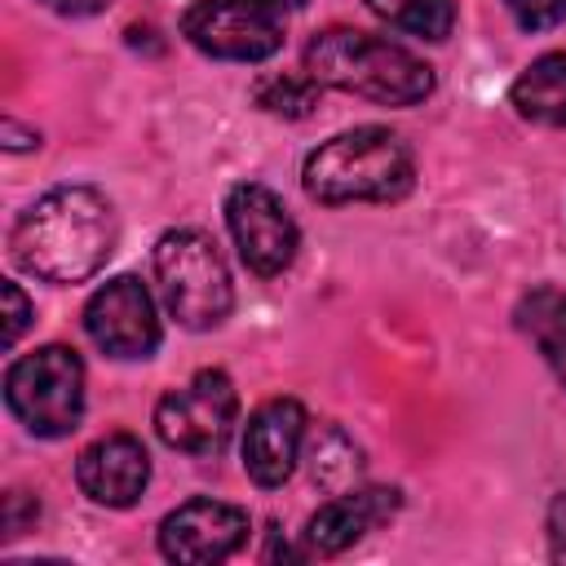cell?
I'll return each mask as SVG.
<instances>
[{
  "instance_id": "obj_1",
  "label": "cell",
  "mask_w": 566,
  "mask_h": 566,
  "mask_svg": "<svg viewBox=\"0 0 566 566\" xmlns=\"http://www.w3.org/2000/svg\"><path fill=\"white\" fill-rule=\"evenodd\" d=\"M9 243L27 274L44 283H80L111 256L115 217L93 186H57L18 217Z\"/></svg>"
},
{
  "instance_id": "obj_2",
  "label": "cell",
  "mask_w": 566,
  "mask_h": 566,
  "mask_svg": "<svg viewBox=\"0 0 566 566\" xmlns=\"http://www.w3.org/2000/svg\"><path fill=\"white\" fill-rule=\"evenodd\" d=\"M305 75L327 88L371 97L380 106H416L433 93V71L411 49L354 27L318 31L305 44Z\"/></svg>"
},
{
  "instance_id": "obj_3",
  "label": "cell",
  "mask_w": 566,
  "mask_h": 566,
  "mask_svg": "<svg viewBox=\"0 0 566 566\" xmlns=\"http://www.w3.org/2000/svg\"><path fill=\"white\" fill-rule=\"evenodd\" d=\"M301 181L318 203H394L411 190L416 164L398 133L367 124L323 142L305 159Z\"/></svg>"
},
{
  "instance_id": "obj_4",
  "label": "cell",
  "mask_w": 566,
  "mask_h": 566,
  "mask_svg": "<svg viewBox=\"0 0 566 566\" xmlns=\"http://www.w3.org/2000/svg\"><path fill=\"white\" fill-rule=\"evenodd\" d=\"M155 274H159V292L164 305L172 310V318L190 332L217 327L230 314V270L217 252V243L199 230H168L155 243Z\"/></svg>"
},
{
  "instance_id": "obj_5",
  "label": "cell",
  "mask_w": 566,
  "mask_h": 566,
  "mask_svg": "<svg viewBox=\"0 0 566 566\" xmlns=\"http://www.w3.org/2000/svg\"><path fill=\"white\" fill-rule=\"evenodd\" d=\"M9 411L40 438H62L84 416V363L66 345H44L22 354L4 371Z\"/></svg>"
},
{
  "instance_id": "obj_6",
  "label": "cell",
  "mask_w": 566,
  "mask_h": 566,
  "mask_svg": "<svg viewBox=\"0 0 566 566\" xmlns=\"http://www.w3.org/2000/svg\"><path fill=\"white\" fill-rule=\"evenodd\" d=\"M234 416H239L234 380L226 371L208 367L190 385H181V389H172V394L159 398V407H155V433L172 451L212 455V451L226 447V438L234 429Z\"/></svg>"
},
{
  "instance_id": "obj_7",
  "label": "cell",
  "mask_w": 566,
  "mask_h": 566,
  "mask_svg": "<svg viewBox=\"0 0 566 566\" xmlns=\"http://www.w3.org/2000/svg\"><path fill=\"white\" fill-rule=\"evenodd\" d=\"M181 35L199 53L226 62H261L283 44L274 13L256 0H195L181 13Z\"/></svg>"
},
{
  "instance_id": "obj_8",
  "label": "cell",
  "mask_w": 566,
  "mask_h": 566,
  "mask_svg": "<svg viewBox=\"0 0 566 566\" xmlns=\"http://www.w3.org/2000/svg\"><path fill=\"white\" fill-rule=\"evenodd\" d=\"M226 221H230V234H234V248L243 256V265L261 279L270 274H283L296 256V221L287 217L283 199L256 181H243L226 195Z\"/></svg>"
},
{
  "instance_id": "obj_9",
  "label": "cell",
  "mask_w": 566,
  "mask_h": 566,
  "mask_svg": "<svg viewBox=\"0 0 566 566\" xmlns=\"http://www.w3.org/2000/svg\"><path fill=\"white\" fill-rule=\"evenodd\" d=\"M84 332L111 358H146L159 345V318L142 279L119 274L102 283L84 305Z\"/></svg>"
},
{
  "instance_id": "obj_10",
  "label": "cell",
  "mask_w": 566,
  "mask_h": 566,
  "mask_svg": "<svg viewBox=\"0 0 566 566\" xmlns=\"http://www.w3.org/2000/svg\"><path fill=\"white\" fill-rule=\"evenodd\" d=\"M248 539V513L221 500H186L159 522V553L181 566L226 562Z\"/></svg>"
},
{
  "instance_id": "obj_11",
  "label": "cell",
  "mask_w": 566,
  "mask_h": 566,
  "mask_svg": "<svg viewBox=\"0 0 566 566\" xmlns=\"http://www.w3.org/2000/svg\"><path fill=\"white\" fill-rule=\"evenodd\" d=\"M305 438V407L296 398H270L261 402L243 424V469L256 486L287 482L296 451Z\"/></svg>"
},
{
  "instance_id": "obj_12",
  "label": "cell",
  "mask_w": 566,
  "mask_h": 566,
  "mask_svg": "<svg viewBox=\"0 0 566 566\" xmlns=\"http://www.w3.org/2000/svg\"><path fill=\"white\" fill-rule=\"evenodd\" d=\"M75 482H80V491H84L93 504L128 509V504H137V495H142L146 482H150V455H146V447H142L133 433L97 438L93 447L80 451Z\"/></svg>"
},
{
  "instance_id": "obj_13",
  "label": "cell",
  "mask_w": 566,
  "mask_h": 566,
  "mask_svg": "<svg viewBox=\"0 0 566 566\" xmlns=\"http://www.w3.org/2000/svg\"><path fill=\"white\" fill-rule=\"evenodd\" d=\"M398 509V491L367 486V491H336L305 526V539L314 553H345L358 544L376 522H385Z\"/></svg>"
},
{
  "instance_id": "obj_14",
  "label": "cell",
  "mask_w": 566,
  "mask_h": 566,
  "mask_svg": "<svg viewBox=\"0 0 566 566\" xmlns=\"http://www.w3.org/2000/svg\"><path fill=\"white\" fill-rule=\"evenodd\" d=\"M513 106L535 124L566 128V53L535 57L513 80Z\"/></svg>"
},
{
  "instance_id": "obj_15",
  "label": "cell",
  "mask_w": 566,
  "mask_h": 566,
  "mask_svg": "<svg viewBox=\"0 0 566 566\" xmlns=\"http://www.w3.org/2000/svg\"><path fill=\"white\" fill-rule=\"evenodd\" d=\"M517 327L539 345L553 376L566 385V292L562 287H535L517 305Z\"/></svg>"
},
{
  "instance_id": "obj_16",
  "label": "cell",
  "mask_w": 566,
  "mask_h": 566,
  "mask_svg": "<svg viewBox=\"0 0 566 566\" xmlns=\"http://www.w3.org/2000/svg\"><path fill=\"white\" fill-rule=\"evenodd\" d=\"M367 9L420 40H447L455 27V0H367Z\"/></svg>"
},
{
  "instance_id": "obj_17",
  "label": "cell",
  "mask_w": 566,
  "mask_h": 566,
  "mask_svg": "<svg viewBox=\"0 0 566 566\" xmlns=\"http://www.w3.org/2000/svg\"><path fill=\"white\" fill-rule=\"evenodd\" d=\"M252 97L270 115L305 119L318 106V80H310V75H265V80H256V93Z\"/></svg>"
},
{
  "instance_id": "obj_18",
  "label": "cell",
  "mask_w": 566,
  "mask_h": 566,
  "mask_svg": "<svg viewBox=\"0 0 566 566\" xmlns=\"http://www.w3.org/2000/svg\"><path fill=\"white\" fill-rule=\"evenodd\" d=\"M310 469H314V482L336 495V491H345L358 478V451H354V442L340 429H327L314 442V464Z\"/></svg>"
},
{
  "instance_id": "obj_19",
  "label": "cell",
  "mask_w": 566,
  "mask_h": 566,
  "mask_svg": "<svg viewBox=\"0 0 566 566\" xmlns=\"http://www.w3.org/2000/svg\"><path fill=\"white\" fill-rule=\"evenodd\" d=\"M522 31H548L566 18V0H504Z\"/></svg>"
},
{
  "instance_id": "obj_20",
  "label": "cell",
  "mask_w": 566,
  "mask_h": 566,
  "mask_svg": "<svg viewBox=\"0 0 566 566\" xmlns=\"http://www.w3.org/2000/svg\"><path fill=\"white\" fill-rule=\"evenodd\" d=\"M0 296H4V349H13L22 327H27V318H31V301L22 296L18 283H0Z\"/></svg>"
},
{
  "instance_id": "obj_21",
  "label": "cell",
  "mask_w": 566,
  "mask_h": 566,
  "mask_svg": "<svg viewBox=\"0 0 566 566\" xmlns=\"http://www.w3.org/2000/svg\"><path fill=\"white\" fill-rule=\"evenodd\" d=\"M548 548L557 562H566V491L548 504Z\"/></svg>"
},
{
  "instance_id": "obj_22",
  "label": "cell",
  "mask_w": 566,
  "mask_h": 566,
  "mask_svg": "<svg viewBox=\"0 0 566 566\" xmlns=\"http://www.w3.org/2000/svg\"><path fill=\"white\" fill-rule=\"evenodd\" d=\"M44 4L57 9V13H75V18H80V13H97V9H106L111 0H44Z\"/></svg>"
},
{
  "instance_id": "obj_23",
  "label": "cell",
  "mask_w": 566,
  "mask_h": 566,
  "mask_svg": "<svg viewBox=\"0 0 566 566\" xmlns=\"http://www.w3.org/2000/svg\"><path fill=\"white\" fill-rule=\"evenodd\" d=\"M256 4H265V9L274 13V9H301L305 0H256Z\"/></svg>"
}]
</instances>
